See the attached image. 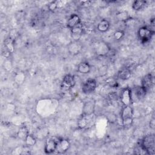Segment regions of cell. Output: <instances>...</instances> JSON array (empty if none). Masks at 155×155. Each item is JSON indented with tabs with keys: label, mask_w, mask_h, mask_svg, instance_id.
Instances as JSON below:
<instances>
[{
	"label": "cell",
	"mask_w": 155,
	"mask_h": 155,
	"mask_svg": "<svg viewBox=\"0 0 155 155\" xmlns=\"http://www.w3.org/2000/svg\"><path fill=\"white\" fill-rule=\"evenodd\" d=\"M110 28V22L107 19H102L97 24V28L101 32H105Z\"/></svg>",
	"instance_id": "d6986e66"
},
{
	"label": "cell",
	"mask_w": 155,
	"mask_h": 155,
	"mask_svg": "<svg viewBox=\"0 0 155 155\" xmlns=\"http://www.w3.org/2000/svg\"><path fill=\"white\" fill-rule=\"evenodd\" d=\"M140 146L145 153L154 154L155 153V138L153 134L146 135L140 141Z\"/></svg>",
	"instance_id": "6da1fadb"
},
{
	"label": "cell",
	"mask_w": 155,
	"mask_h": 155,
	"mask_svg": "<svg viewBox=\"0 0 155 155\" xmlns=\"http://www.w3.org/2000/svg\"><path fill=\"white\" fill-rule=\"evenodd\" d=\"M58 7V4L56 1H53L51 2L49 5H48V8L50 11H54Z\"/></svg>",
	"instance_id": "484cf974"
},
{
	"label": "cell",
	"mask_w": 155,
	"mask_h": 155,
	"mask_svg": "<svg viewBox=\"0 0 155 155\" xmlns=\"http://www.w3.org/2000/svg\"><path fill=\"white\" fill-rule=\"evenodd\" d=\"M154 33V30H153L147 26L140 27L137 31L138 37L142 44H145L149 42Z\"/></svg>",
	"instance_id": "3957f363"
},
{
	"label": "cell",
	"mask_w": 155,
	"mask_h": 155,
	"mask_svg": "<svg viewBox=\"0 0 155 155\" xmlns=\"http://www.w3.org/2000/svg\"><path fill=\"white\" fill-rule=\"evenodd\" d=\"M120 99L124 106L131 105L132 102L131 89L128 87L124 88L120 93Z\"/></svg>",
	"instance_id": "5b68a950"
},
{
	"label": "cell",
	"mask_w": 155,
	"mask_h": 155,
	"mask_svg": "<svg viewBox=\"0 0 155 155\" xmlns=\"http://www.w3.org/2000/svg\"><path fill=\"white\" fill-rule=\"evenodd\" d=\"M116 18L119 21H122V22H126L128 19L130 18L128 16V14L127 12H121L118 13L116 15Z\"/></svg>",
	"instance_id": "7402d4cb"
},
{
	"label": "cell",
	"mask_w": 155,
	"mask_h": 155,
	"mask_svg": "<svg viewBox=\"0 0 155 155\" xmlns=\"http://www.w3.org/2000/svg\"><path fill=\"white\" fill-rule=\"evenodd\" d=\"M57 142L52 139H48L45 143L44 151L46 154H51L56 151Z\"/></svg>",
	"instance_id": "7c38bea8"
},
{
	"label": "cell",
	"mask_w": 155,
	"mask_h": 155,
	"mask_svg": "<svg viewBox=\"0 0 155 155\" xmlns=\"http://www.w3.org/2000/svg\"><path fill=\"white\" fill-rule=\"evenodd\" d=\"M146 1L142 0H137L133 2L132 4V8L136 11H139L142 10L146 5Z\"/></svg>",
	"instance_id": "44dd1931"
},
{
	"label": "cell",
	"mask_w": 155,
	"mask_h": 155,
	"mask_svg": "<svg viewBox=\"0 0 155 155\" xmlns=\"http://www.w3.org/2000/svg\"><path fill=\"white\" fill-rule=\"evenodd\" d=\"M82 48V44L79 41H73L68 45V52L72 55H76L80 53Z\"/></svg>",
	"instance_id": "30bf717a"
},
{
	"label": "cell",
	"mask_w": 155,
	"mask_h": 155,
	"mask_svg": "<svg viewBox=\"0 0 155 155\" xmlns=\"http://www.w3.org/2000/svg\"><path fill=\"white\" fill-rule=\"evenodd\" d=\"M25 142L28 146H32L36 143V139L33 136L28 134L25 140Z\"/></svg>",
	"instance_id": "cb8c5ba5"
},
{
	"label": "cell",
	"mask_w": 155,
	"mask_h": 155,
	"mask_svg": "<svg viewBox=\"0 0 155 155\" xmlns=\"http://www.w3.org/2000/svg\"><path fill=\"white\" fill-rule=\"evenodd\" d=\"M134 92L136 97L139 100L143 99L147 93V91L141 85L134 87Z\"/></svg>",
	"instance_id": "ac0fdd59"
},
{
	"label": "cell",
	"mask_w": 155,
	"mask_h": 155,
	"mask_svg": "<svg viewBox=\"0 0 155 155\" xmlns=\"http://www.w3.org/2000/svg\"><path fill=\"white\" fill-rule=\"evenodd\" d=\"M131 76V72L128 68H123L120 69L117 73V77L119 79L125 81L128 79Z\"/></svg>",
	"instance_id": "2e32d148"
},
{
	"label": "cell",
	"mask_w": 155,
	"mask_h": 155,
	"mask_svg": "<svg viewBox=\"0 0 155 155\" xmlns=\"http://www.w3.org/2000/svg\"><path fill=\"white\" fill-rule=\"evenodd\" d=\"M94 122V113L91 114H82L78 121V126L80 128L84 129L90 127Z\"/></svg>",
	"instance_id": "277c9868"
},
{
	"label": "cell",
	"mask_w": 155,
	"mask_h": 155,
	"mask_svg": "<svg viewBox=\"0 0 155 155\" xmlns=\"http://www.w3.org/2000/svg\"><path fill=\"white\" fill-rule=\"evenodd\" d=\"M95 107V102L90 100L86 102L82 108V114H91L94 113Z\"/></svg>",
	"instance_id": "4fadbf2b"
},
{
	"label": "cell",
	"mask_w": 155,
	"mask_h": 155,
	"mask_svg": "<svg viewBox=\"0 0 155 155\" xmlns=\"http://www.w3.org/2000/svg\"><path fill=\"white\" fill-rule=\"evenodd\" d=\"M96 88V81L94 79H88L84 82L82 86V91L84 94L93 93Z\"/></svg>",
	"instance_id": "8992f818"
},
{
	"label": "cell",
	"mask_w": 155,
	"mask_h": 155,
	"mask_svg": "<svg viewBox=\"0 0 155 155\" xmlns=\"http://www.w3.org/2000/svg\"><path fill=\"white\" fill-rule=\"evenodd\" d=\"M5 45L7 47L8 51L13 52L14 50V44H13V39L12 38H8L5 41Z\"/></svg>",
	"instance_id": "603a6c76"
},
{
	"label": "cell",
	"mask_w": 155,
	"mask_h": 155,
	"mask_svg": "<svg viewBox=\"0 0 155 155\" xmlns=\"http://www.w3.org/2000/svg\"><path fill=\"white\" fill-rule=\"evenodd\" d=\"M94 50L97 54L100 56H105L108 53L110 47L104 42H97L94 44Z\"/></svg>",
	"instance_id": "ba28073f"
},
{
	"label": "cell",
	"mask_w": 155,
	"mask_h": 155,
	"mask_svg": "<svg viewBox=\"0 0 155 155\" xmlns=\"http://www.w3.org/2000/svg\"><path fill=\"white\" fill-rule=\"evenodd\" d=\"M28 134H29V133H28V129L24 125V126H22L19 128V129L18 131L17 135H18V137L20 139L25 141V139H26V137H27V136H28Z\"/></svg>",
	"instance_id": "ffe728a7"
},
{
	"label": "cell",
	"mask_w": 155,
	"mask_h": 155,
	"mask_svg": "<svg viewBox=\"0 0 155 155\" xmlns=\"http://www.w3.org/2000/svg\"><path fill=\"white\" fill-rule=\"evenodd\" d=\"M76 81L73 75L66 74L64 76L62 81V88L64 90H70L75 85Z\"/></svg>",
	"instance_id": "52a82bcc"
},
{
	"label": "cell",
	"mask_w": 155,
	"mask_h": 155,
	"mask_svg": "<svg viewBox=\"0 0 155 155\" xmlns=\"http://www.w3.org/2000/svg\"><path fill=\"white\" fill-rule=\"evenodd\" d=\"M124 35V32L122 30H117L114 33V36L116 39H120Z\"/></svg>",
	"instance_id": "d4e9b609"
},
{
	"label": "cell",
	"mask_w": 155,
	"mask_h": 155,
	"mask_svg": "<svg viewBox=\"0 0 155 155\" xmlns=\"http://www.w3.org/2000/svg\"><path fill=\"white\" fill-rule=\"evenodd\" d=\"M154 80L151 74L148 73L144 76L141 81V86L147 91L153 85Z\"/></svg>",
	"instance_id": "8fae6325"
},
{
	"label": "cell",
	"mask_w": 155,
	"mask_h": 155,
	"mask_svg": "<svg viewBox=\"0 0 155 155\" xmlns=\"http://www.w3.org/2000/svg\"><path fill=\"white\" fill-rule=\"evenodd\" d=\"M133 111L131 105L124 106L121 111V118L124 128H129L133 123Z\"/></svg>",
	"instance_id": "7a4b0ae2"
},
{
	"label": "cell",
	"mask_w": 155,
	"mask_h": 155,
	"mask_svg": "<svg viewBox=\"0 0 155 155\" xmlns=\"http://www.w3.org/2000/svg\"><path fill=\"white\" fill-rule=\"evenodd\" d=\"M81 22V21L79 16L76 14H73L68 18L67 22V25L68 28H69L71 30L72 28L79 24Z\"/></svg>",
	"instance_id": "9a60e30c"
},
{
	"label": "cell",
	"mask_w": 155,
	"mask_h": 155,
	"mask_svg": "<svg viewBox=\"0 0 155 155\" xmlns=\"http://www.w3.org/2000/svg\"><path fill=\"white\" fill-rule=\"evenodd\" d=\"M91 67L87 62H82L78 66V71L82 74H88L90 72Z\"/></svg>",
	"instance_id": "e0dca14e"
},
{
	"label": "cell",
	"mask_w": 155,
	"mask_h": 155,
	"mask_svg": "<svg viewBox=\"0 0 155 155\" xmlns=\"http://www.w3.org/2000/svg\"><path fill=\"white\" fill-rule=\"evenodd\" d=\"M82 33H83V27L81 22L71 29V33L72 37L74 38V41H78L79 38L82 35Z\"/></svg>",
	"instance_id": "5bb4252c"
},
{
	"label": "cell",
	"mask_w": 155,
	"mask_h": 155,
	"mask_svg": "<svg viewBox=\"0 0 155 155\" xmlns=\"http://www.w3.org/2000/svg\"><path fill=\"white\" fill-rule=\"evenodd\" d=\"M150 127L151 128L154 129V119H153L150 121Z\"/></svg>",
	"instance_id": "4316f807"
},
{
	"label": "cell",
	"mask_w": 155,
	"mask_h": 155,
	"mask_svg": "<svg viewBox=\"0 0 155 155\" xmlns=\"http://www.w3.org/2000/svg\"><path fill=\"white\" fill-rule=\"evenodd\" d=\"M70 143L67 139H61L57 142L56 151L59 154L65 153L70 148Z\"/></svg>",
	"instance_id": "9c48e42d"
}]
</instances>
